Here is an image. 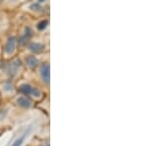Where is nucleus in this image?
Here are the masks:
<instances>
[{
	"label": "nucleus",
	"instance_id": "nucleus-1",
	"mask_svg": "<svg viewBox=\"0 0 148 146\" xmlns=\"http://www.w3.org/2000/svg\"><path fill=\"white\" fill-rule=\"evenodd\" d=\"M19 90H20L23 94H25L27 96L34 95L36 97H39L40 95V92L37 89V88L32 87V86L29 85V84H22L20 86V88H19Z\"/></svg>",
	"mask_w": 148,
	"mask_h": 146
},
{
	"label": "nucleus",
	"instance_id": "nucleus-2",
	"mask_svg": "<svg viewBox=\"0 0 148 146\" xmlns=\"http://www.w3.org/2000/svg\"><path fill=\"white\" fill-rule=\"evenodd\" d=\"M40 74H42V78L47 84L49 83V78H51V69H49V63H45L42 65L40 68Z\"/></svg>",
	"mask_w": 148,
	"mask_h": 146
},
{
	"label": "nucleus",
	"instance_id": "nucleus-3",
	"mask_svg": "<svg viewBox=\"0 0 148 146\" xmlns=\"http://www.w3.org/2000/svg\"><path fill=\"white\" fill-rule=\"evenodd\" d=\"M15 45H16V39L14 37H10L8 39L5 45V52L6 53H12L15 49Z\"/></svg>",
	"mask_w": 148,
	"mask_h": 146
},
{
	"label": "nucleus",
	"instance_id": "nucleus-4",
	"mask_svg": "<svg viewBox=\"0 0 148 146\" xmlns=\"http://www.w3.org/2000/svg\"><path fill=\"white\" fill-rule=\"evenodd\" d=\"M17 103L23 108H30L31 105H32V103H31L30 100H29L28 98H26V97H20L17 100Z\"/></svg>",
	"mask_w": 148,
	"mask_h": 146
},
{
	"label": "nucleus",
	"instance_id": "nucleus-5",
	"mask_svg": "<svg viewBox=\"0 0 148 146\" xmlns=\"http://www.w3.org/2000/svg\"><path fill=\"white\" fill-rule=\"evenodd\" d=\"M44 49V45L42 44H39V42H33V44L30 45V49L34 52H40Z\"/></svg>",
	"mask_w": 148,
	"mask_h": 146
},
{
	"label": "nucleus",
	"instance_id": "nucleus-6",
	"mask_svg": "<svg viewBox=\"0 0 148 146\" xmlns=\"http://www.w3.org/2000/svg\"><path fill=\"white\" fill-rule=\"evenodd\" d=\"M27 63L31 68H34L38 65V59L35 56H29L27 58Z\"/></svg>",
	"mask_w": 148,
	"mask_h": 146
},
{
	"label": "nucleus",
	"instance_id": "nucleus-7",
	"mask_svg": "<svg viewBox=\"0 0 148 146\" xmlns=\"http://www.w3.org/2000/svg\"><path fill=\"white\" fill-rule=\"evenodd\" d=\"M47 24H49V22H47V20H44V21H42V22H40L39 24H38L37 28L39 29L40 31H42V30H44V29L47 27Z\"/></svg>",
	"mask_w": 148,
	"mask_h": 146
},
{
	"label": "nucleus",
	"instance_id": "nucleus-8",
	"mask_svg": "<svg viewBox=\"0 0 148 146\" xmlns=\"http://www.w3.org/2000/svg\"><path fill=\"white\" fill-rule=\"evenodd\" d=\"M25 135H26V134H24V135L21 136L20 138H18V139L16 140L15 142L13 143V144H12V146H20L21 144H22L23 141H24V138H25Z\"/></svg>",
	"mask_w": 148,
	"mask_h": 146
},
{
	"label": "nucleus",
	"instance_id": "nucleus-9",
	"mask_svg": "<svg viewBox=\"0 0 148 146\" xmlns=\"http://www.w3.org/2000/svg\"><path fill=\"white\" fill-rule=\"evenodd\" d=\"M28 31H29V28L26 29V34L24 35V37L21 39V44H22V45L25 44V42H27V40L30 39V37H31V36H28Z\"/></svg>",
	"mask_w": 148,
	"mask_h": 146
}]
</instances>
